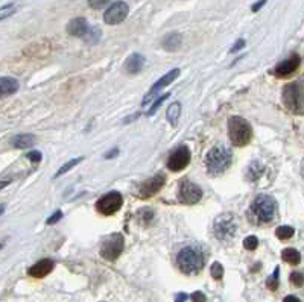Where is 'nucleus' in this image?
I'll return each instance as SVG.
<instances>
[{
  "label": "nucleus",
  "instance_id": "nucleus-21",
  "mask_svg": "<svg viewBox=\"0 0 304 302\" xmlns=\"http://www.w3.org/2000/svg\"><path fill=\"white\" fill-rule=\"evenodd\" d=\"M166 117H168V122H169L172 126H176L178 125L180 117H181V103L180 102L170 103L169 108H168V112H166Z\"/></svg>",
  "mask_w": 304,
  "mask_h": 302
},
{
  "label": "nucleus",
  "instance_id": "nucleus-33",
  "mask_svg": "<svg viewBox=\"0 0 304 302\" xmlns=\"http://www.w3.org/2000/svg\"><path fill=\"white\" fill-rule=\"evenodd\" d=\"M245 47V40H237L236 44L230 49V53H236L239 50H242Z\"/></svg>",
  "mask_w": 304,
  "mask_h": 302
},
{
  "label": "nucleus",
  "instance_id": "nucleus-15",
  "mask_svg": "<svg viewBox=\"0 0 304 302\" xmlns=\"http://www.w3.org/2000/svg\"><path fill=\"white\" fill-rule=\"evenodd\" d=\"M88 29H90V28H88V23H87V20L82 18V17H78V18L70 20L67 25V32L68 35H71V36H79V38H82V36L87 35Z\"/></svg>",
  "mask_w": 304,
  "mask_h": 302
},
{
  "label": "nucleus",
  "instance_id": "nucleus-28",
  "mask_svg": "<svg viewBox=\"0 0 304 302\" xmlns=\"http://www.w3.org/2000/svg\"><path fill=\"white\" fill-rule=\"evenodd\" d=\"M266 284H268V287H270L271 290H277V287H278V268H275L274 275L271 278H268Z\"/></svg>",
  "mask_w": 304,
  "mask_h": 302
},
{
  "label": "nucleus",
  "instance_id": "nucleus-36",
  "mask_svg": "<svg viewBox=\"0 0 304 302\" xmlns=\"http://www.w3.org/2000/svg\"><path fill=\"white\" fill-rule=\"evenodd\" d=\"M283 302H301V301H300V299H298L297 296H292V295H291V296H286V298H284V301H283Z\"/></svg>",
  "mask_w": 304,
  "mask_h": 302
},
{
  "label": "nucleus",
  "instance_id": "nucleus-34",
  "mask_svg": "<svg viewBox=\"0 0 304 302\" xmlns=\"http://www.w3.org/2000/svg\"><path fill=\"white\" fill-rule=\"evenodd\" d=\"M192 299H193V302H205V295L203 292H196V293L192 295Z\"/></svg>",
  "mask_w": 304,
  "mask_h": 302
},
{
  "label": "nucleus",
  "instance_id": "nucleus-20",
  "mask_svg": "<svg viewBox=\"0 0 304 302\" xmlns=\"http://www.w3.org/2000/svg\"><path fill=\"white\" fill-rule=\"evenodd\" d=\"M37 143V137L32 134H19L11 140V144L15 149H29Z\"/></svg>",
  "mask_w": 304,
  "mask_h": 302
},
{
  "label": "nucleus",
  "instance_id": "nucleus-9",
  "mask_svg": "<svg viewBox=\"0 0 304 302\" xmlns=\"http://www.w3.org/2000/svg\"><path fill=\"white\" fill-rule=\"evenodd\" d=\"M123 205V198L119 192H110L106 195H103L101 199L96 203L98 211L103 216H111L114 213H117Z\"/></svg>",
  "mask_w": 304,
  "mask_h": 302
},
{
  "label": "nucleus",
  "instance_id": "nucleus-17",
  "mask_svg": "<svg viewBox=\"0 0 304 302\" xmlns=\"http://www.w3.org/2000/svg\"><path fill=\"white\" fill-rule=\"evenodd\" d=\"M53 261L49 260V258H44V260H40L38 263H35L32 268L29 269V275L34 276V278H44L46 275H49L52 270H53Z\"/></svg>",
  "mask_w": 304,
  "mask_h": 302
},
{
  "label": "nucleus",
  "instance_id": "nucleus-12",
  "mask_svg": "<svg viewBox=\"0 0 304 302\" xmlns=\"http://www.w3.org/2000/svg\"><path fill=\"white\" fill-rule=\"evenodd\" d=\"M130 14V8L125 2H116L113 3L103 14V20L106 25H119L122 23Z\"/></svg>",
  "mask_w": 304,
  "mask_h": 302
},
{
  "label": "nucleus",
  "instance_id": "nucleus-16",
  "mask_svg": "<svg viewBox=\"0 0 304 302\" xmlns=\"http://www.w3.org/2000/svg\"><path fill=\"white\" fill-rule=\"evenodd\" d=\"M20 88V84L17 79L14 78H9V76H3L0 78V99L3 98H8L14 93H17Z\"/></svg>",
  "mask_w": 304,
  "mask_h": 302
},
{
  "label": "nucleus",
  "instance_id": "nucleus-32",
  "mask_svg": "<svg viewBox=\"0 0 304 302\" xmlns=\"http://www.w3.org/2000/svg\"><path fill=\"white\" fill-rule=\"evenodd\" d=\"M26 158H28L29 161H32V163H40L43 157H41V152H38V150H32V152L26 154Z\"/></svg>",
  "mask_w": 304,
  "mask_h": 302
},
{
  "label": "nucleus",
  "instance_id": "nucleus-14",
  "mask_svg": "<svg viewBox=\"0 0 304 302\" xmlns=\"http://www.w3.org/2000/svg\"><path fill=\"white\" fill-rule=\"evenodd\" d=\"M300 64H301V58L298 55H292L289 60L277 64V67L274 68V73L278 78H288V76H291V74H294L297 71V68L300 67Z\"/></svg>",
  "mask_w": 304,
  "mask_h": 302
},
{
  "label": "nucleus",
  "instance_id": "nucleus-1",
  "mask_svg": "<svg viewBox=\"0 0 304 302\" xmlns=\"http://www.w3.org/2000/svg\"><path fill=\"white\" fill-rule=\"evenodd\" d=\"M275 213H277L275 199L270 195H259L249 205L248 217L254 225H266L274 220Z\"/></svg>",
  "mask_w": 304,
  "mask_h": 302
},
{
  "label": "nucleus",
  "instance_id": "nucleus-38",
  "mask_svg": "<svg viewBox=\"0 0 304 302\" xmlns=\"http://www.w3.org/2000/svg\"><path fill=\"white\" fill-rule=\"evenodd\" d=\"M117 152H119V150H117V149H114L113 152H108V155H106L105 158H111V157H116V155H117Z\"/></svg>",
  "mask_w": 304,
  "mask_h": 302
},
{
  "label": "nucleus",
  "instance_id": "nucleus-23",
  "mask_svg": "<svg viewBox=\"0 0 304 302\" xmlns=\"http://www.w3.org/2000/svg\"><path fill=\"white\" fill-rule=\"evenodd\" d=\"M294 234H295V230L292 226H289V225H283V226H278L275 230V235L280 240H289Z\"/></svg>",
  "mask_w": 304,
  "mask_h": 302
},
{
  "label": "nucleus",
  "instance_id": "nucleus-22",
  "mask_svg": "<svg viewBox=\"0 0 304 302\" xmlns=\"http://www.w3.org/2000/svg\"><path fill=\"white\" fill-rule=\"evenodd\" d=\"M281 258H283V261H286V263H289V265H298V263L301 261L300 252H298L297 249H294V248H286V249H283Z\"/></svg>",
  "mask_w": 304,
  "mask_h": 302
},
{
  "label": "nucleus",
  "instance_id": "nucleus-25",
  "mask_svg": "<svg viewBox=\"0 0 304 302\" xmlns=\"http://www.w3.org/2000/svg\"><path fill=\"white\" fill-rule=\"evenodd\" d=\"M257 246H259V238L256 235H248L243 240V248L248 251H254V249H257Z\"/></svg>",
  "mask_w": 304,
  "mask_h": 302
},
{
  "label": "nucleus",
  "instance_id": "nucleus-18",
  "mask_svg": "<svg viewBox=\"0 0 304 302\" xmlns=\"http://www.w3.org/2000/svg\"><path fill=\"white\" fill-rule=\"evenodd\" d=\"M181 44H183V35L178 34V32H170L162 41L163 49L168 50V52H176V50H180L181 49Z\"/></svg>",
  "mask_w": 304,
  "mask_h": 302
},
{
  "label": "nucleus",
  "instance_id": "nucleus-11",
  "mask_svg": "<svg viewBox=\"0 0 304 302\" xmlns=\"http://www.w3.org/2000/svg\"><path fill=\"white\" fill-rule=\"evenodd\" d=\"M165 182H166V176L163 173H158L152 178H148L146 181L141 182V185L138 188V196L143 198V199L152 198L154 195H157L163 188Z\"/></svg>",
  "mask_w": 304,
  "mask_h": 302
},
{
  "label": "nucleus",
  "instance_id": "nucleus-13",
  "mask_svg": "<svg viewBox=\"0 0 304 302\" xmlns=\"http://www.w3.org/2000/svg\"><path fill=\"white\" fill-rule=\"evenodd\" d=\"M178 76H180V68H173V70H170L169 73H166L163 78H160V79H158V81L151 87L149 95H146V96H145V99H143V106H146L149 102L155 98V95H158L165 87H168L169 84H172Z\"/></svg>",
  "mask_w": 304,
  "mask_h": 302
},
{
  "label": "nucleus",
  "instance_id": "nucleus-31",
  "mask_svg": "<svg viewBox=\"0 0 304 302\" xmlns=\"http://www.w3.org/2000/svg\"><path fill=\"white\" fill-rule=\"evenodd\" d=\"M110 2H111V0H88V5H90V8H93V9H101L105 5H108Z\"/></svg>",
  "mask_w": 304,
  "mask_h": 302
},
{
  "label": "nucleus",
  "instance_id": "nucleus-5",
  "mask_svg": "<svg viewBox=\"0 0 304 302\" xmlns=\"http://www.w3.org/2000/svg\"><path fill=\"white\" fill-rule=\"evenodd\" d=\"M283 102L286 108L295 114H303L304 111V87L303 81H294L284 85Z\"/></svg>",
  "mask_w": 304,
  "mask_h": 302
},
{
  "label": "nucleus",
  "instance_id": "nucleus-7",
  "mask_svg": "<svg viewBox=\"0 0 304 302\" xmlns=\"http://www.w3.org/2000/svg\"><path fill=\"white\" fill-rule=\"evenodd\" d=\"M213 231L219 240H227V238L233 237L236 233L235 216L230 214V213H224V214L218 216L214 219V223H213Z\"/></svg>",
  "mask_w": 304,
  "mask_h": 302
},
{
  "label": "nucleus",
  "instance_id": "nucleus-37",
  "mask_svg": "<svg viewBox=\"0 0 304 302\" xmlns=\"http://www.w3.org/2000/svg\"><path fill=\"white\" fill-rule=\"evenodd\" d=\"M11 184V181L9 179H6V181H0V190H3L5 187H8Z\"/></svg>",
  "mask_w": 304,
  "mask_h": 302
},
{
  "label": "nucleus",
  "instance_id": "nucleus-19",
  "mask_svg": "<svg viewBox=\"0 0 304 302\" xmlns=\"http://www.w3.org/2000/svg\"><path fill=\"white\" fill-rule=\"evenodd\" d=\"M145 66V58H143V55H140V53H134V55H131L127 61H125V71L128 73V74H137V73H140V70L143 68Z\"/></svg>",
  "mask_w": 304,
  "mask_h": 302
},
{
  "label": "nucleus",
  "instance_id": "nucleus-8",
  "mask_svg": "<svg viewBox=\"0 0 304 302\" xmlns=\"http://www.w3.org/2000/svg\"><path fill=\"white\" fill-rule=\"evenodd\" d=\"M203 199V190L192 181H183L178 187V201L181 203L193 205Z\"/></svg>",
  "mask_w": 304,
  "mask_h": 302
},
{
  "label": "nucleus",
  "instance_id": "nucleus-4",
  "mask_svg": "<svg viewBox=\"0 0 304 302\" xmlns=\"http://www.w3.org/2000/svg\"><path fill=\"white\" fill-rule=\"evenodd\" d=\"M228 137L237 147L246 146L253 138V128L248 120L243 117L233 116L228 119Z\"/></svg>",
  "mask_w": 304,
  "mask_h": 302
},
{
  "label": "nucleus",
  "instance_id": "nucleus-24",
  "mask_svg": "<svg viewBox=\"0 0 304 302\" xmlns=\"http://www.w3.org/2000/svg\"><path fill=\"white\" fill-rule=\"evenodd\" d=\"M82 160H84L82 157H78V158H75V160H70V161H67V163H66V164H64L63 167L60 168V170H58V172L55 173V178H60L61 175L67 173L68 170H71V168L75 167V166H78V164H79V163H81Z\"/></svg>",
  "mask_w": 304,
  "mask_h": 302
},
{
  "label": "nucleus",
  "instance_id": "nucleus-30",
  "mask_svg": "<svg viewBox=\"0 0 304 302\" xmlns=\"http://www.w3.org/2000/svg\"><path fill=\"white\" fill-rule=\"evenodd\" d=\"M291 282L295 284L297 287H301V286H303V273L294 272V273L291 275Z\"/></svg>",
  "mask_w": 304,
  "mask_h": 302
},
{
  "label": "nucleus",
  "instance_id": "nucleus-10",
  "mask_svg": "<svg viewBox=\"0 0 304 302\" xmlns=\"http://www.w3.org/2000/svg\"><path fill=\"white\" fill-rule=\"evenodd\" d=\"M190 158H192V155H190L189 147L187 146H180L170 154L169 160H168V167L172 172H181L189 166Z\"/></svg>",
  "mask_w": 304,
  "mask_h": 302
},
{
  "label": "nucleus",
  "instance_id": "nucleus-3",
  "mask_svg": "<svg viewBox=\"0 0 304 302\" xmlns=\"http://www.w3.org/2000/svg\"><path fill=\"white\" fill-rule=\"evenodd\" d=\"M176 265H178L180 270L186 275L198 273L204 268V254L198 248L187 246V248H184L178 252Z\"/></svg>",
  "mask_w": 304,
  "mask_h": 302
},
{
  "label": "nucleus",
  "instance_id": "nucleus-26",
  "mask_svg": "<svg viewBox=\"0 0 304 302\" xmlns=\"http://www.w3.org/2000/svg\"><path fill=\"white\" fill-rule=\"evenodd\" d=\"M210 273L214 279H221L224 276V268L221 263H213L211 268H210Z\"/></svg>",
  "mask_w": 304,
  "mask_h": 302
},
{
  "label": "nucleus",
  "instance_id": "nucleus-35",
  "mask_svg": "<svg viewBox=\"0 0 304 302\" xmlns=\"http://www.w3.org/2000/svg\"><path fill=\"white\" fill-rule=\"evenodd\" d=\"M265 3H266V0H259V2H256V3L251 6V11H253V12H257V11H259Z\"/></svg>",
  "mask_w": 304,
  "mask_h": 302
},
{
  "label": "nucleus",
  "instance_id": "nucleus-2",
  "mask_svg": "<svg viewBox=\"0 0 304 302\" xmlns=\"http://www.w3.org/2000/svg\"><path fill=\"white\" fill-rule=\"evenodd\" d=\"M231 160H233L231 150L224 144H218L211 147L205 155V166L210 175H221L231 164Z\"/></svg>",
  "mask_w": 304,
  "mask_h": 302
},
{
  "label": "nucleus",
  "instance_id": "nucleus-29",
  "mask_svg": "<svg viewBox=\"0 0 304 302\" xmlns=\"http://www.w3.org/2000/svg\"><path fill=\"white\" fill-rule=\"evenodd\" d=\"M61 219H63V211L58 210V211H55V213L46 220V223H47V225H55V223H58Z\"/></svg>",
  "mask_w": 304,
  "mask_h": 302
},
{
  "label": "nucleus",
  "instance_id": "nucleus-27",
  "mask_svg": "<svg viewBox=\"0 0 304 302\" xmlns=\"http://www.w3.org/2000/svg\"><path fill=\"white\" fill-rule=\"evenodd\" d=\"M169 96H170L169 93H166V95H163L162 98H158L157 101L154 102V105H152V106H151V109L148 111V116H154V114L157 112V109H158V108L162 106V103H163V102L166 101V99H168Z\"/></svg>",
  "mask_w": 304,
  "mask_h": 302
},
{
  "label": "nucleus",
  "instance_id": "nucleus-6",
  "mask_svg": "<svg viewBox=\"0 0 304 302\" xmlns=\"http://www.w3.org/2000/svg\"><path fill=\"white\" fill-rule=\"evenodd\" d=\"M123 248H125L123 235L119 234V233H114V234L108 235L102 241L101 255L108 261H114V260H117L120 257V254L123 252Z\"/></svg>",
  "mask_w": 304,
  "mask_h": 302
},
{
  "label": "nucleus",
  "instance_id": "nucleus-39",
  "mask_svg": "<svg viewBox=\"0 0 304 302\" xmlns=\"http://www.w3.org/2000/svg\"><path fill=\"white\" fill-rule=\"evenodd\" d=\"M3 211H5V205H3V203H0V216L3 214Z\"/></svg>",
  "mask_w": 304,
  "mask_h": 302
}]
</instances>
